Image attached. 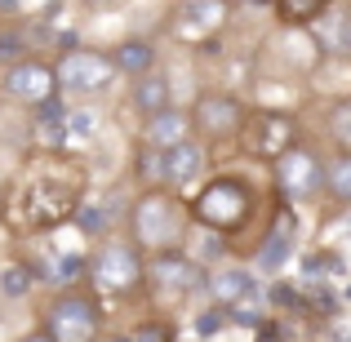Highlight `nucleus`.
Listing matches in <instances>:
<instances>
[{"label":"nucleus","mask_w":351,"mask_h":342,"mask_svg":"<svg viewBox=\"0 0 351 342\" xmlns=\"http://www.w3.org/2000/svg\"><path fill=\"white\" fill-rule=\"evenodd\" d=\"M98 129H103V116L94 112V107H71L67 120H62V134H67V147L76 143H89V138H98Z\"/></svg>","instance_id":"obj_26"},{"label":"nucleus","mask_w":351,"mask_h":342,"mask_svg":"<svg viewBox=\"0 0 351 342\" xmlns=\"http://www.w3.org/2000/svg\"><path fill=\"white\" fill-rule=\"evenodd\" d=\"M129 338H134V342H178V334H173V325H169V320H160V316H152V320H138V325L129 329Z\"/></svg>","instance_id":"obj_27"},{"label":"nucleus","mask_w":351,"mask_h":342,"mask_svg":"<svg viewBox=\"0 0 351 342\" xmlns=\"http://www.w3.org/2000/svg\"><path fill=\"white\" fill-rule=\"evenodd\" d=\"M53 71H58L62 98H98L120 80V67L112 62V53L85 49V45H67L53 58Z\"/></svg>","instance_id":"obj_6"},{"label":"nucleus","mask_w":351,"mask_h":342,"mask_svg":"<svg viewBox=\"0 0 351 342\" xmlns=\"http://www.w3.org/2000/svg\"><path fill=\"white\" fill-rule=\"evenodd\" d=\"M302 276H343V258L338 254H307V262H302Z\"/></svg>","instance_id":"obj_30"},{"label":"nucleus","mask_w":351,"mask_h":342,"mask_svg":"<svg viewBox=\"0 0 351 342\" xmlns=\"http://www.w3.org/2000/svg\"><path fill=\"white\" fill-rule=\"evenodd\" d=\"M329 0H276V14L285 27H316L325 18Z\"/></svg>","instance_id":"obj_25"},{"label":"nucleus","mask_w":351,"mask_h":342,"mask_svg":"<svg viewBox=\"0 0 351 342\" xmlns=\"http://www.w3.org/2000/svg\"><path fill=\"white\" fill-rule=\"evenodd\" d=\"M71 227H76L85 240H107V231H112V205H103V200H89V196H85V205L76 209Z\"/></svg>","instance_id":"obj_22"},{"label":"nucleus","mask_w":351,"mask_h":342,"mask_svg":"<svg viewBox=\"0 0 351 342\" xmlns=\"http://www.w3.org/2000/svg\"><path fill=\"white\" fill-rule=\"evenodd\" d=\"M191 342H200V338H191Z\"/></svg>","instance_id":"obj_37"},{"label":"nucleus","mask_w":351,"mask_h":342,"mask_svg":"<svg viewBox=\"0 0 351 342\" xmlns=\"http://www.w3.org/2000/svg\"><path fill=\"white\" fill-rule=\"evenodd\" d=\"M18 342H49V338H45L40 329H36V334H27V338H18Z\"/></svg>","instance_id":"obj_33"},{"label":"nucleus","mask_w":351,"mask_h":342,"mask_svg":"<svg viewBox=\"0 0 351 342\" xmlns=\"http://www.w3.org/2000/svg\"><path fill=\"white\" fill-rule=\"evenodd\" d=\"M187 112H191V125H196L200 143H240V134L249 125L245 98H236L232 89H205Z\"/></svg>","instance_id":"obj_9"},{"label":"nucleus","mask_w":351,"mask_h":342,"mask_svg":"<svg viewBox=\"0 0 351 342\" xmlns=\"http://www.w3.org/2000/svg\"><path fill=\"white\" fill-rule=\"evenodd\" d=\"M209 289V267H200L187 249H169V254L147 258V298L156 302H182L191 293Z\"/></svg>","instance_id":"obj_7"},{"label":"nucleus","mask_w":351,"mask_h":342,"mask_svg":"<svg viewBox=\"0 0 351 342\" xmlns=\"http://www.w3.org/2000/svg\"><path fill=\"white\" fill-rule=\"evenodd\" d=\"M311 40H316V49L325 53V58H351V9H325V18H320L316 27H307Z\"/></svg>","instance_id":"obj_16"},{"label":"nucleus","mask_w":351,"mask_h":342,"mask_svg":"<svg viewBox=\"0 0 351 342\" xmlns=\"http://www.w3.org/2000/svg\"><path fill=\"white\" fill-rule=\"evenodd\" d=\"M125 227L129 240L143 249L147 258L152 254H169V249H187L191 231V205L173 191H138L125 209Z\"/></svg>","instance_id":"obj_2"},{"label":"nucleus","mask_w":351,"mask_h":342,"mask_svg":"<svg viewBox=\"0 0 351 342\" xmlns=\"http://www.w3.org/2000/svg\"><path fill=\"white\" fill-rule=\"evenodd\" d=\"M23 58H32L27 53V32H0V67H14V62H23Z\"/></svg>","instance_id":"obj_28"},{"label":"nucleus","mask_w":351,"mask_h":342,"mask_svg":"<svg viewBox=\"0 0 351 342\" xmlns=\"http://www.w3.org/2000/svg\"><path fill=\"white\" fill-rule=\"evenodd\" d=\"M293 143H298V116L293 112H267V107H254L245 134H240V147H245L249 160H267V164L276 156H285Z\"/></svg>","instance_id":"obj_10"},{"label":"nucleus","mask_w":351,"mask_h":342,"mask_svg":"<svg viewBox=\"0 0 351 342\" xmlns=\"http://www.w3.org/2000/svg\"><path fill=\"white\" fill-rule=\"evenodd\" d=\"M112 62L120 67V76H147V71H156V45L152 40H120L112 49Z\"/></svg>","instance_id":"obj_20"},{"label":"nucleus","mask_w":351,"mask_h":342,"mask_svg":"<svg viewBox=\"0 0 351 342\" xmlns=\"http://www.w3.org/2000/svg\"><path fill=\"white\" fill-rule=\"evenodd\" d=\"M209 302H218L223 311L240 307L249 298H263V276L254 267H214L209 271Z\"/></svg>","instance_id":"obj_14"},{"label":"nucleus","mask_w":351,"mask_h":342,"mask_svg":"<svg viewBox=\"0 0 351 342\" xmlns=\"http://www.w3.org/2000/svg\"><path fill=\"white\" fill-rule=\"evenodd\" d=\"M0 89H5L9 103L32 107V112L40 103H49V98L62 94L58 89V71H53V62H45V58H23V62H14V67H5Z\"/></svg>","instance_id":"obj_11"},{"label":"nucleus","mask_w":351,"mask_h":342,"mask_svg":"<svg viewBox=\"0 0 351 342\" xmlns=\"http://www.w3.org/2000/svg\"><path fill=\"white\" fill-rule=\"evenodd\" d=\"M325 196L334 200V205H351V156H329L325 160Z\"/></svg>","instance_id":"obj_23"},{"label":"nucleus","mask_w":351,"mask_h":342,"mask_svg":"<svg viewBox=\"0 0 351 342\" xmlns=\"http://www.w3.org/2000/svg\"><path fill=\"white\" fill-rule=\"evenodd\" d=\"M223 18H227L223 0H191V5L182 9V18H178V36H182V40H200V36L218 32Z\"/></svg>","instance_id":"obj_18"},{"label":"nucleus","mask_w":351,"mask_h":342,"mask_svg":"<svg viewBox=\"0 0 351 342\" xmlns=\"http://www.w3.org/2000/svg\"><path fill=\"white\" fill-rule=\"evenodd\" d=\"M205 169H209V143L187 138V143L169 147V151H165V191L182 196L187 187H196V182L205 178Z\"/></svg>","instance_id":"obj_13"},{"label":"nucleus","mask_w":351,"mask_h":342,"mask_svg":"<svg viewBox=\"0 0 351 342\" xmlns=\"http://www.w3.org/2000/svg\"><path fill=\"white\" fill-rule=\"evenodd\" d=\"M227 325H232V320H227V311L218 307V302H209V307L196 316V338H200V342H209L214 334H223Z\"/></svg>","instance_id":"obj_29"},{"label":"nucleus","mask_w":351,"mask_h":342,"mask_svg":"<svg viewBox=\"0 0 351 342\" xmlns=\"http://www.w3.org/2000/svg\"><path fill=\"white\" fill-rule=\"evenodd\" d=\"M343 298H347V302H351V284H347V293H343Z\"/></svg>","instance_id":"obj_35"},{"label":"nucleus","mask_w":351,"mask_h":342,"mask_svg":"<svg viewBox=\"0 0 351 342\" xmlns=\"http://www.w3.org/2000/svg\"><path fill=\"white\" fill-rule=\"evenodd\" d=\"M187 205H191V223H196V227L223 231V236L232 240V236H240V231L254 223L258 196H254V187H249L245 178H236V173H218V178H209Z\"/></svg>","instance_id":"obj_4"},{"label":"nucleus","mask_w":351,"mask_h":342,"mask_svg":"<svg viewBox=\"0 0 351 342\" xmlns=\"http://www.w3.org/2000/svg\"><path fill=\"white\" fill-rule=\"evenodd\" d=\"M325 134L343 156H351V94H338L325 107Z\"/></svg>","instance_id":"obj_21"},{"label":"nucleus","mask_w":351,"mask_h":342,"mask_svg":"<svg viewBox=\"0 0 351 342\" xmlns=\"http://www.w3.org/2000/svg\"><path fill=\"white\" fill-rule=\"evenodd\" d=\"M85 196V169L67 151H40L36 160H27V169L14 182H5L0 209L18 236H49L76 218Z\"/></svg>","instance_id":"obj_1"},{"label":"nucleus","mask_w":351,"mask_h":342,"mask_svg":"<svg viewBox=\"0 0 351 342\" xmlns=\"http://www.w3.org/2000/svg\"><path fill=\"white\" fill-rule=\"evenodd\" d=\"M0 5H18V0H0Z\"/></svg>","instance_id":"obj_36"},{"label":"nucleus","mask_w":351,"mask_h":342,"mask_svg":"<svg viewBox=\"0 0 351 342\" xmlns=\"http://www.w3.org/2000/svg\"><path fill=\"white\" fill-rule=\"evenodd\" d=\"M293 254H298V218H293V209H280L254 245V271L258 276H280L293 262Z\"/></svg>","instance_id":"obj_12"},{"label":"nucleus","mask_w":351,"mask_h":342,"mask_svg":"<svg viewBox=\"0 0 351 342\" xmlns=\"http://www.w3.org/2000/svg\"><path fill=\"white\" fill-rule=\"evenodd\" d=\"M325 160L311 143H293L285 156L271 160V182L280 191L285 205H307V200L325 196Z\"/></svg>","instance_id":"obj_8"},{"label":"nucleus","mask_w":351,"mask_h":342,"mask_svg":"<svg viewBox=\"0 0 351 342\" xmlns=\"http://www.w3.org/2000/svg\"><path fill=\"white\" fill-rule=\"evenodd\" d=\"M40 334L49 342H103V307L94 289H62L45 302Z\"/></svg>","instance_id":"obj_5"},{"label":"nucleus","mask_w":351,"mask_h":342,"mask_svg":"<svg viewBox=\"0 0 351 342\" xmlns=\"http://www.w3.org/2000/svg\"><path fill=\"white\" fill-rule=\"evenodd\" d=\"M0 205H5V182H0Z\"/></svg>","instance_id":"obj_34"},{"label":"nucleus","mask_w":351,"mask_h":342,"mask_svg":"<svg viewBox=\"0 0 351 342\" xmlns=\"http://www.w3.org/2000/svg\"><path fill=\"white\" fill-rule=\"evenodd\" d=\"M89 289L94 298L125 302L147 289V254L129 236H107L89 254Z\"/></svg>","instance_id":"obj_3"},{"label":"nucleus","mask_w":351,"mask_h":342,"mask_svg":"<svg viewBox=\"0 0 351 342\" xmlns=\"http://www.w3.org/2000/svg\"><path fill=\"white\" fill-rule=\"evenodd\" d=\"M89 9H112V5H120V0H85Z\"/></svg>","instance_id":"obj_32"},{"label":"nucleus","mask_w":351,"mask_h":342,"mask_svg":"<svg viewBox=\"0 0 351 342\" xmlns=\"http://www.w3.org/2000/svg\"><path fill=\"white\" fill-rule=\"evenodd\" d=\"M258 342H289V334H285V325H280V320H271V316H267L263 325H258Z\"/></svg>","instance_id":"obj_31"},{"label":"nucleus","mask_w":351,"mask_h":342,"mask_svg":"<svg viewBox=\"0 0 351 342\" xmlns=\"http://www.w3.org/2000/svg\"><path fill=\"white\" fill-rule=\"evenodd\" d=\"M129 103L147 116H160V112H169L173 107V85H169V76L165 71H147V76H134V85H129Z\"/></svg>","instance_id":"obj_17"},{"label":"nucleus","mask_w":351,"mask_h":342,"mask_svg":"<svg viewBox=\"0 0 351 342\" xmlns=\"http://www.w3.org/2000/svg\"><path fill=\"white\" fill-rule=\"evenodd\" d=\"M187 138H196V125H191V112H182V107H169V112L143 120V147L169 151V147L187 143Z\"/></svg>","instance_id":"obj_15"},{"label":"nucleus","mask_w":351,"mask_h":342,"mask_svg":"<svg viewBox=\"0 0 351 342\" xmlns=\"http://www.w3.org/2000/svg\"><path fill=\"white\" fill-rule=\"evenodd\" d=\"M36 271H32V262L27 258H14V262H5L0 267V302H27L36 293Z\"/></svg>","instance_id":"obj_19"},{"label":"nucleus","mask_w":351,"mask_h":342,"mask_svg":"<svg viewBox=\"0 0 351 342\" xmlns=\"http://www.w3.org/2000/svg\"><path fill=\"white\" fill-rule=\"evenodd\" d=\"M227 245H232V240H227L223 231L196 227V231H191V240H187V254L196 258L200 267H209V271H214V258H227Z\"/></svg>","instance_id":"obj_24"}]
</instances>
